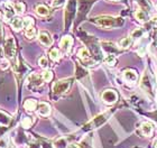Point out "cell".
<instances>
[{
  "mask_svg": "<svg viewBox=\"0 0 157 148\" xmlns=\"http://www.w3.org/2000/svg\"><path fill=\"white\" fill-rule=\"evenodd\" d=\"M72 44H73V40L71 36H64L61 40V43H59V46H61V49H62L63 52L67 54L70 53L71 48H72Z\"/></svg>",
  "mask_w": 157,
  "mask_h": 148,
  "instance_id": "30bf717a",
  "label": "cell"
},
{
  "mask_svg": "<svg viewBox=\"0 0 157 148\" xmlns=\"http://www.w3.org/2000/svg\"><path fill=\"white\" fill-rule=\"evenodd\" d=\"M101 99H102V101L105 102V103L112 104V103H115L118 100V93L116 92L115 90H110V89L105 90V91L102 92Z\"/></svg>",
  "mask_w": 157,
  "mask_h": 148,
  "instance_id": "8992f818",
  "label": "cell"
},
{
  "mask_svg": "<svg viewBox=\"0 0 157 148\" xmlns=\"http://www.w3.org/2000/svg\"><path fill=\"white\" fill-rule=\"evenodd\" d=\"M108 118H109V112H105V113L99 115L98 117H95L91 122H89L85 127H86V128H98V127H100L103 122L107 121Z\"/></svg>",
  "mask_w": 157,
  "mask_h": 148,
  "instance_id": "52a82bcc",
  "label": "cell"
},
{
  "mask_svg": "<svg viewBox=\"0 0 157 148\" xmlns=\"http://www.w3.org/2000/svg\"><path fill=\"white\" fill-rule=\"evenodd\" d=\"M30 26H34V19L32 17H26L24 18V28H28Z\"/></svg>",
  "mask_w": 157,
  "mask_h": 148,
  "instance_id": "f546056e",
  "label": "cell"
},
{
  "mask_svg": "<svg viewBox=\"0 0 157 148\" xmlns=\"http://www.w3.org/2000/svg\"><path fill=\"white\" fill-rule=\"evenodd\" d=\"M13 8L16 10L17 13H23L26 9V6H25V3L21 2V1H18V2H15L13 3Z\"/></svg>",
  "mask_w": 157,
  "mask_h": 148,
  "instance_id": "cb8c5ba5",
  "label": "cell"
},
{
  "mask_svg": "<svg viewBox=\"0 0 157 148\" xmlns=\"http://www.w3.org/2000/svg\"><path fill=\"white\" fill-rule=\"evenodd\" d=\"M43 82H44V80H43L42 75H38V74H32V75H29V78H28V83H29V85H32V86L42 85Z\"/></svg>",
  "mask_w": 157,
  "mask_h": 148,
  "instance_id": "9a60e30c",
  "label": "cell"
},
{
  "mask_svg": "<svg viewBox=\"0 0 157 148\" xmlns=\"http://www.w3.org/2000/svg\"><path fill=\"white\" fill-rule=\"evenodd\" d=\"M132 44V38L131 37H124L119 42V47L120 48H128Z\"/></svg>",
  "mask_w": 157,
  "mask_h": 148,
  "instance_id": "603a6c76",
  "label": "cell"
},
{
  "mask_svg": "<svg viewBox=\"0 0 157 148\" xmlns=\"http://www.w3.org/2000/svg\"><path fill=\"white\" fill-rule=\"evenodd\" d=\"M3 7V18L5 20H10L11 18H13L16 10L13 8V5H11L10 2H5L2 5Z\"/></svg>",
  "mask_w": 157,
  "mask_h": 148,
  "instance_id": "ba28073f",
  "label": "cell"
},
{
  "mask_svg": "<svg viewBox=\"0 0 157 148\" xmlns=\"http://www.w3.org/2000/svg\"><path fill=\"white\" fill-rule=\"evenodd\" d=\"M92 24H94L97 26L105 28V29H110V28H118V27L124 26V19L121 17H113L103 15V16H97L94 18L90 19Z\"/></svg>",
  "mask_w": 157,
  "mask_h": 148,
  "instance_id": "6da1fadb",
  "label": "cell"
},
{
  "mask_svg": "<svg viewBox=\"0 0 157 148\" xmlns=\"http://www.w3.org/2000/svg\"><path fill=\"white\" fill-rule=\"evenodd\" d=\"M37 103L35 100L33 99H27L26 101L24 102V108L26 109L27 111H34V110H36L37 109Z\"/></svg>",
  "mask_w": 157,
  "mask_h": 148,
  "instance_id": "e0dca14e",
  "label": "cell"
},
{
  "mask_svg": "<svg viewBox=\"0 0 157 148\" xmlns=\"http://www.w3.org/2000/svg\"><path fill=\"white\" fill-rule=\"evenodd\" d=\"M76 13V0H69L66 3L65 13H64V26L67 29L72 24Z\"/></svg>",
  "mask_w": 157,
  "mask_h": 148,
  "instance_id": "7a4b0ae2",
  "label": "cell"
},
{
  "mask_svg": "<svg viewBox=\"0 0 157 148\" xmlns=\"http://www.w3.org/2000/svg\"><path fill=\"white\" fill-rule=\"evenodd\" d=\"M94 2H95L94 0H78V15H76L78 24L86 18L89 11H90L91 7L93 6Z\"/></svg>",
  "mask_w": 157,
  "mask_h": 148,
  "instance_id": "3957f363",
  "label": "cell"
},
{
  "mask_svg": "<svg viewBox=\"0 0 157 148\" xmlns=\"http://www.w3.org/2000/svg\"><path fill=\"white\" fill-rule=\"evenodd\" d=\"M153 130H154V126H153V123H151V122H148V121L141 123L140 131L144 136H146V137H151V136L153 135Z\"/></svg>",
  "mask_w": 157,
  "mask_h": 148,
  "instance_id": "5bb4252c",
  "label": "cell"
},
{
  "mask_svg": "<svg viewBox=\"0 0 157 148\" xmlns=\"http://www.w3.org/2000/svg\"><path fill=\"white\" fill-rule=\"evenodd\" d=\"M71 84H72V80L71 79L59 80V81L54 83V85H53V93L55 96H61V94L69 91V89L71 88Z\"/></svg>",
  "mask_w": 157,
  "mask_h": 148,
  "instance_id": "277c9868",
  "label": "cell"
},
{
  "mask_svg": "<svg viewBox=\"0 0 157 148\" xmlns=\"http://www.w3.org/2000/svg\"><path fill=\"white\" fill-rule=\"evenodd\" d=\"M144 35V30L141 29V28H137V29H135L132 33H131V38H135V40H137V38H140L143 37Z\"/></svg>",
  "mask_w": 157,
  "mask_h": 148,
  "instance_id": "83f0119b",
  "label": "cell"
},
{
  "mask_svg": "<svg viewBox=\"0 0 157 148\" xmlns=\"http://www.w3.org/2000/svg\"><path fill=\"white\" fill-rule=\"evenodd\" d=\"M35 11H36L37 15L42 17H46L49 15V9L48 7H46L45 5H37L36 8H35Z\"/></svg>",
  "mask_w": 157,
  "mask_h": 148,
  "instance_id": "ac0fdd59",
  "label": "cell"
},
{
  "mask_svg": "<svg viewBox=\"0 0 157 148\" xmlns=\"http://www.w3.org/2000/svg\"><path fill=\"white\" fill-rule=\"evenodd\" d=\"M78 59H81L84 64H86V65H91V63H93L91 59V55H90L89 49L85 48V47H83V48H81L80 51H78Z\"/></svg>",
  "mask_w": 157,
  "mask_h": 148,
  "instance_id": "9c48e42d",
  "label": "cell"
},
{
  "mask_svg": "<svg viewBox=\"0 0 157 148\" xmlns=\"http://www.w3.org/2000/svg\"><path fill=\"white\" fill-rule=\"evenodd\" d=\"M102 45V48L107 51L108 54H113L112 52H118V49L116 48V45L113 43H109V42H103L101 44Z\"/></svg>",
  "mask_w": 157,
  "mask_h": 148,
  "instance_id": "ffe728a7",
  "label": "cell"
},
{
  "mask_svg": "<svg viewBox=\"0 0 157 148\" xmlns=\"http://www.w3.org/2000/svg\"><path fill=\"white\" fill-rule=\"evenodd\" d=\"M33 125V120H32V118H24L23 120H21V126H23L24 128H29L30 126Z\"/></svg>",
  "mask_w": 157,
  "mask_h": 148,
  "instance_id": "4dcf8cb0",
  "label": "cell"
},
{
  "mask_svg": "<svg viewBox=\"0 0 157 148\" xmlns=\"http://www.w3.org/2000/svg\"><path fill=\"white\" fill-rule=\"evenodd\" d=\"M0 148H8V144H7L6 138L0 139Z\"/></svg>",
  "mask_w": 157,
  "mask_h": 148,
  "instance_id": "e575fe53",
  "label": "cell"
},
{
  "mask_svg": "<svg viewBox=\"0 0 157 148\" xmlns=\"http://www.w3.org/2000/svg\"><path fill=\"white\" fill-rule=\"evenodd\" d=\"M9 122H10L9 117L7 115H5V113H1V112H0V123H2V125H5V126H8Z\"/></svg>",
  "mask_w": 157,
  "mask_h": 148,
  "instance_id": "f1b7e54d",
  "label": "cell"
},
{
  "mask_svg": "<svg viewBox=\"0 0 157 148\" xmlns=\"http://www.w3.org/2000/svg\"><path fill=\"white\" fill-rule=\"evenodd\" d=\"M1 37H2V28H1V25H0V40H1Z\"/></svg>",
  "mask_w": 157,
  "mask_h": 148,
  "instance_id": "74e56055",
  "label": "cell"
},
{
  "mask_svg": "<svg viewBox=\"0 0 157 148\" xmlns=\"http://www.w3.org/2000/svg\"><path fill=\"white\" fill-rule=\"evenodd\" d=\"M9 67V61L5 57L0 59V69L1 70H7Z\"/></svg>",
  "mask_w": 157,
  "mask_h": 148,
  "instance_id": "1f68e13d",
  "label": "cell"
},
{
  "mask_svg": "<svg viewBox=\"0 0 157 148\" xmlns=\"http://www.w3.org/2000/svg\"><path fill=\"white\" fill-rule=\"evenodd\" d=\"M38 64L40 67H43V69H46L47 66H48V61H47V59H46L45 56H42L40 59H38Z\"/></svg>",
  "mask_w": 157,
  "mask_h": 148,
  "instance_id": "d6a6232c",
  "label": "cell"
},
{
  "mask_svg": "<svg viewBox=\"0 0 157 148\" xmlns=\"http://www.w3.org/2000/svg\"><path fill=\"white\" fill-rule=\"evenodd\" d=\"M38 40L40 44H43L44 46H51L53 44V38L51 36V34L47 32H40L38 34Z\"/></svg>",
  "mask_w": 157,
  "mask_h": 148,
  "instance_id": "7c38bea8",
  "label": "cell"
},
{
  "mask_svg": "<svg viewBox=\"0 0 157 148\" xmlns=\"http://www.w3.org/2000/svg\"><path fill=\"white\" fill-rule=\"evenodd\" d=\"M109 1H115V2H122L124 5H128V0H109Z\"/></svg>",
  "mask_w": 157,
  "mask_h": 148,
  "instance_id": "8d00e7d4",
  "label": "cell"
},
{
  "mask_svg": "<svg viewBox=\"0 0 157 148\" xmlns=\"http://www.w3.org/2000/svg\"><path fill=\"white\" fill-rule=\"evenodd\" d=\"M49 57L53 59V61H59V57H61V53L57 48H52L51 52H49Z\"/></svg>",
  "mask_w": 157,
  "mask_h": 148,
  "instance_id": "d4e9b609",
  "label": "cell"
},
{
  "mask_svg": "<svg viewBox=\"0 0 157 148\" xmlns=\"http://www.w3.org/2000/svg\"><path fill=\"white\" fill-rule=\"evenodd\" d=\"M66 148H80V146L78 144H75V142H72V144H69Z\"/></svg>",
  "mask_w": 157,
  "mask_h": 148,
  "instance_id": "d590c367",
  "label": "cell"
},
{
  "mask_svg": "<svg viewBox=\"0 0 157 148\" xmlns=\"http://www.w3.org/2000/svg\"><path fill=\"white\" fill-rule=\"evenodd\" d=\"M155 148H157V142H156V145H155Z\"/></svg>",
  "mask_w": 157,
  "mask_h": 148,
  "instance_id": "ab89813d",
  "label": "cell"
},
{
  "mask_svg": "<svg viewBox=\"0 0 157 148\" xmlns=\"http://www.w3.org/2000/svg\"><path fill=\"white\" fill-rule=\"evenodd\" d=\"M124 79L126 82L128 83H130V84H134V83L137 82V80H138V75H137V73L135 72L134 70H126L124 72Z\"/></svg>",
  "mask_w": 157,
  "mask_h": 148,
  "instance_id": "4fadbf2b",
  "label": "cell"
},
{
  "mask_svg": "<svg viewBox=\"0 0 157 148\" xmlns=\"http://www.w3.org/2000/svg\"><path fill=\"white\" fill-rule=\"evenodd\" d=\"M135 17H136V19L141 21V23H145V21H147V19H148L147 13H146L144 9L136 10V11H135Z\"/></svg>",
  "mask_w": 157,
  "mask_h": 148,
  "instance_id": "d6986e66",
  "label": "cell"
},
{
  "mask_svg": "<svg viewBox=\"0 0 157 148\" xmlns=\"http://www.w3.org/2000/svg\"><path fill=\"white\" fill-rule=\"evenodd\" d=\"M5 54L7 55L8 59H13L15 55H16V45H15V40H13V37H8L6 40H5Z\"/></svg>",
  "mask_w": 157,
  "mask_h": 148,
  "instance_id": "5b68a950",
  "label": "cell"
},
{
  "mask_svg": "<svg viewBox=\"0 0 157 148\" xmlns=\"http://www.w3.org/2000/svg\"><path fill=\"white\" fill-rule=\"evenodd\" d=\"M65 3V0H53V2H52V6L53 7H61L62 5H64Z\"/></svg>",
  "mask_w": 157,
  "mask_h": 148,
  "instance_id": "836d02e7",
  "label": "cell"
},
{
  "mask_svg": "<svg viewBox=\"0 0 157 148\" xmlns=\"http://www.w3.org/2000/svg\"><path fill=\"white\" fill-rule=\"evenodd\" d=\"M37 113L40 117H47L51 115V105L46 102H39L37 104Z\"/></svg>",
  "mask_w": 157,
  "mask_h": 148,
  "instance_id": "8fae6325",
  "label": "cell"
},
{
  "mask_svg": "<svg viewBox=\"0 0 157 148\" xmlns=\"http://www.w3.org/2000/svg\"><path fill=\"white\" fill-rule=\"evenodd\" d=\"M42 78L44 80V82H49L53 79V73L51 71H48V70H46V71H44L42 73Z\"/></svg>",
  "mask_w": 157,
  "mask_h": 148,
  "instance_id": "4316f807",
  "label": "cell"
},
{
  "mask_svg": "<svg viewBox=\"0 0 157 148\" xmlns=\"http://www.w3.org/2000/svg\"><path fill=\"white\" fill-rule=\"evenodd\" d=\"M37 35V32L35 29L34 26H30L28 28H25V36L28 38V40H34Z\"/></svg>",
  "mask_w": 157,
  "mask_h": 148,
  "instance_id": "44dd1931",
  "label": "cell"
},
{
  "mask_svg": "<svg viewBox=\"0 0 157 148\" xmlns=\"http://www.w3.org/2000/svg\"><path fill=\"white\" fill-rule=\"evenodd\" d=\"M105 63L109 66H115L117 63V59L113 54H107L105 57Z\"/></svg>",
  "mask_w": 157,
  "mask_h": 148,
  "instance_id": "7402d4cb",
  "label": "cell"
},
{
  "mask_svg": "<svg viewBox=\"0 0 157 148\" xmlns=\"http://www.w3.org/2000/svg\"><path fill=\"white\" fill-rule=\"evenodd\" d=\"M11 27H13V30L19 32L20 29H23L24 28V19H21V18H19V17H15V18H13V20H11Z\"/></svg>",
  "mask_w": 157,
  "mask_h": 148,
  "instance_id": "2e32d148",
  "label": "cell"
},
{
  "mask_svg": "<svg viewBox=\"0 0 157 148\" xmlns=\"http://www.w3.org/2000/svg\"><path fill=\"white\" fill-rule=\"evenodd\" d=\"M55 148H66L67 147V142L65 138H59L54 144Z\"/></svg>",
  "mask_w": 157,
  "mask_h": 148,
  "instance_id": "484cf974",
  "label": "cell"
},
{
  "mask_svg": "<svg viewBox=\"0 0 157 148\" xmlns=\"http://www.w3.org/2000/svg\"><path fill=\"white\" fill-rule=\"evenodd\" d=\"M1 3H5V0H0V5H1Z\"/></svg>",
  "mask_w": 157,
  "mask_h": 148,
  "instance_id": "f35d334b",
  "label": "cell"
}]
</instances>
